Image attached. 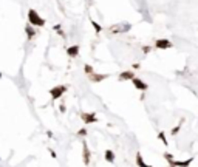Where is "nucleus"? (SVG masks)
<instances>
[{
    "label": "nucleus",
    "instance_id": "nucleus-1",
    "mask_svg": "<svg viewBox=\"0 0 198 167\" xmlns=\"http://www.w3.org/2000/svg\"><path fill=\"white\" fill-rule=\"evenodd\" d=\"M28 22H30L31 26H37V28H40V26L45 25V19L40 17L39 12H37L36 9H30V11H28Z\"/></svg>",
    "mask_w": 198,
    "mask_h": 167
},
{
    "label": "nucleus",
    "instance_id": "nucleus-2",
    "mask_svg": "<svg viewBox=\"0 0 198 167\" xmlns=\"http://www.w3.org/2000/svg\"><path fill=\"white\" fill-rule=\"evenodd\" d=\"M164 158L169 161V164H170L172 167H189V164L194 161V158H189L187 161H175V160L172 158L170 153H164Z\"/></svg>",
    "mask_w": 198,
    "mask_h": 167
},
{
    "label": "nucleus",
    "instance_id": "nucleus-3",
    "mask_svg": "<svg viewBox=\"0 0 198 167\" xmlns=\"http://www.w3.org/2000/svg\"><path fill=\"white\" fill-rule=\"evenodd\" d=\"M130 28H132V25H130L128 22H121V23H118V25L110 26V33H113V34H121V33H127V31H130Z\"/></svg>",
    "mask_w": 198,
    "mask_h": 167
},
{
    "label": "nucleus",
    "instance_id": "nucleus-4",
    "mask_svg": "<svg viewBox=\"0 0 198 167\" xmlns=\"http://www.w3.org/2000/svg\"><path fill=\"white\" fill-rule=\"evenodd\" d=\"M67 85H56V87H53L51 90H50V94H51V99L53 101H56V99H59L65 91H67Z\"/></svg>",
    "mask_w": 198,
    "mask_h": 167
},
{
    "label": "nucleus",
    "instance_id": "nucleus-5",
    "mask_svg": "<svg viewBox=\"0 0 198 167\" xmlns=\"http://www.w3.org/2000/svg\"><path fill=\"white\" fill-rule=\"evenodd\" d=\"M155 46L158 50H169V48L173 46V43L170 41H167V39H158V41H155Z\"/></svg>",
    "mask_w": 198,
    "mask_h": 167
},
{
    "label": "nucleus",
    "instance_id": "nucleus-6",
    "mask_svg": "<svg viewBox=\"0 0 198 167\" xmlns=\"http://www.w3.org/2000/svg\"><path fill=\"white\" fill-rule=\"evenodd\" d=\"M80 118H82V121H84L85 124H93V122H98V116H96V113H82V115H80Z\"/></svg>",
    "mask_w": 198,
    "mask_h": 167
},
{
    "label": "nucleus",
    "instance_id": "nucleus-7",
    "mask_svg": "<svg viewBox=\"0 0 198 167\" xmlns=\"http://www.w3.org/2000/svg\"><path fill=\"white\" fill-rule=\"evenodd\" d=\"M130 81H132V82H133V85L136 87V90H141V91H146V90L149 88V85H147V84H146V82H142V81H141L139 78H136V76H133V78H132Z\"/></svg>",
    "mask_w": 198,
    "mask_h": 167
},
{
    "label": "nucleus",
    "instance_id": "nucleus-8",
    "mask_svg": "<svg viewBox=\"0 0 198 167\" xmlns=\"http://www.w3.org/2000/svg\"><path fill=\"white\" fill-rule=\"evenodd\" d=\"M107 78H109V74H96L94 71L88 74V79H90L91 82H102V81H105Z\"/></svg>",
    "mask_w": 198,
    "mask_h": 167
},
{
    "label": "nucleus",
    "instance_id": "nucleus-9",
    "mask_svg": "<svg viewBox=\"0 0 198 167\" xmlns=\"http://www.w3.org/2000/svg\"><path fill=\"white\" fill-rule=\"evenodd\" d=\"M82 152H84V164L85 166H88L90 164V150H88V146H87V142L84 141V144H82Z\"/></svg>",
    "mask_w": 198,
    "mask_h": 167
},
{
    "label": "nucleus",
    "instance_id": "nucleus-10",
    "mask_svg": "<svg viewBox=\"0 0 198 167\" xmlns=\"http://www.w3.org/2000/svg\"><path fill=\"white\" fill-rule=\"evenodd\" d=\"M25 33H27V37H28V41H31V39L36 36V30H34V28H33L30 23L25 26Z\"/></svg>",
    "mask_w": 198,
    "mask_h": 167
},
{
    "label": "nucleus",
    "instance_id": "nucleus-11",
    "mask_svg": "<svg viewBox=\"0 0 198 167\" xmlns=\"http://www.w3.org/2000/svg\"><path fill=\"white\" fill-rule=\"evenodd\" d=\"M67 54H68L70 57H76V56L79 54V45H73V46H70V48L67 50Z\"/></svg>",
    "mask_w": 198,
    "mask_h": 167
},
{
    "label": "nucleus",
    "instance_id": "nucleus-12",
    "mask_svg": "<svg viewBox=\"0 0 198 167\" xmlns=\"http://www.w3.org/2000/svg\"><path fill=\"white\" fill-rule=\"evenodd\" d=\"M133 76H135L133 71H124V73L119 74V81H130Z\"/></svg>",
    "mask_w": 198,
    "mask_h": 167
},
{
    "label": "nucleus",
    "instance_id": "nucleus-13",
    "mask_svg": "<svg viewBox=\"0 0 198 167\" xmlns=\"http://www.w3.org/2000/svg\"><path fill=\"white\" fill-rule=\"evenodd\" d=\"M136 164H138V167H152V166H149V164H146V163L142 161L141 153H136Z\"/></svg>",
    "mask_w": 198,
    "mask_h": 167
},
{
    "label": "nucleus",
    "instance_id": "nucleus-14",
    "mask_svg": "<svg viewBox=\"0 0 198 167\" xmlns=\"http://www.w3.org/2000/svg\"><path fill=\"white\" fill-rule=\"evenodd\" d=\"M105 161L107 163H113L115 161V153L112 150H105Z\"/></svg>",
    "mask_w": 198,
    "mask_h": 167
},
{
    "label": "nucleus",
    "instance_id": "nucleus-15",
    "mask_svg": "<svg viewBox=\"0 0 198 167\" xmlns=\"http://www.w3.org/2000/svg\"><path fill=\"white\" fill-rule=\"evenodd\" d=\"M90 22H91V25H93V28H94L96 33H101V31H102V26H101L98 22H94V20H90Z\"/></svg>",
    "mask_w": 198,
    "mask_h": 167
},
{
    "label": "nucleus",
    "instance_id": "nucleus-16",
    "mask_svg": "<svg viewBox=\"0 0 198 167\" xmlns=\"http://www.w3.org/2000/svg\"><path fill=\"white\" fill-rule=\"evenodd\" d=\"M158 138L161 139V141H162V144H164V146H167V144H169V142H167V139H166V135H164V131H159V133H158Z\"/></svg>",
    "mask_w": 198,
    "mask_h": 167
},
{
    "label": "nucleus",
    "instance_id": "nucleus-17",
    "mask_svg": "<svg viewBox=\"0 0 198 167\" xmlns=\"http://www.w3.org/2000/svg\"><path fill=\"white\" fill-rule=\"evenodd\" d=\"M54 31H57L62 37H65V33L62 31V26H60V25H54Z\"/></svg>",
    "mask_w": 198,
    "mask_h": 167
},
{
    "label": "nucleus",
    "instance_id": "nucleus-18",
    "mask_svg": "<svg viewBox=\"0 0 198 167\" xmlns=\"http://www.w3.org/2000/svg\"><path fill=\"white\" fill-rule=\"evenodd\" d=\"M181 124H183V121H180V124L176 125L175 128H172V135H176V133L180 131V128H181Z\"/></svg>",
    "mask_w": 198,
    "mask_h": 167
},
{
    "label": "nucleus",
    "instance_id": "nucleus-19",
    "mask_svg": "<svg viewBox=\"0 0 198 167\" xmlns=\"http://www.w3.org/2000/svg\"><path fill=\"white\" fill-rule=\"evenodd\" d=\"M84 71H85L87 74H90V73H93V67H91V65H85V67H84Z\"/></svg>",
    "mask_w": 198,
    "mask_h": 167
},
{
    "label": "nucleus",
    "instance_id": "nucleus-20",
    "mask_svg": "<svg viewBox=\"0 0 198 167\" xmlns=\"http://www.w3.org/2000/svg\"><path fill=\"white\" fill-rule=\"evenodd\" d=\"M78 135H79V136H85V135H87V128H80L79 131H78Z\"/></svg>",
    "mask_w": 198,
    "mask_h": 167
},
{
    "label": "nucleus",
    "instance_id": "nucleus-21",
    "mask_svg": "<svg viewBox=\"0 0 198 167\" xmlns=\"http://www.w3.org/2000/svg\"><path fill=\"white\" fill-rule=\"evenodd\" d=\"M142 51H144V53H149V51H150V46H142Z\"/></svg>",
    "mask_w": 198,
    "mask_h": 167
},
{
    "label": "nucleus",
    "instance_id": "nucleus-22",
    "mask_svg": "<svg viewBox=\"0 0 198 167\" xmlns=\"http://www.w3.org/2000/svg\"><path fill=\"white\" fill-rule=\"evenodd\" d=\"M50 155H51V156H53V158H56V156H57V155H56V152H54V150H50Z\"/></svg>",
    "mask_w": 198,
    "mask_h": 167
},
{
    "label": "nucleus",
    "instance_id": "nucleus-23",
    "mask_svg": "<svg viewBox=\"0 0 198 167\" xmlns=\"http://www.w3.org/2000/svg\"><path fill=\"white\" fill-rule=\"evenodd\" d=\"M0 78H2V73H0Z\"/></svg>",
    "mask_w": 198,
    "mask_h": 167
}]
</instances>
